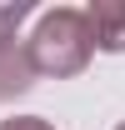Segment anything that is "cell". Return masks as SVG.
I'll use <instances>...</instances> for the list:
<instances>
[{
    "label": "cell",
    "mask_w": 125,
    "mask_h": 130,
    "mask_svg": "<svg viewBox=\"0 0 125 130\" xmlns=\"http://www.w3.org/2000/svg\"><path fill=\"white\" fill-rule=\"evenodd\" d=\"M5 130H45V125H35V120H15V125H5Z\"/></svg>",
    "instance_id": "cell-2"
},
{
    "label": "cell",
    "mask_w": 125,
    "mask_h": 130,
    "mask_svg": "<svg viewBox=\"0 0 125 130\" xmlns=\"http://www.w3.org/2000/svg\"><path fill=\"white\" fill-rule=\"evenodd\" d=\"M95 20H105V25H110V30L100 35V45L125 50V10H95Z\"/></svg>",
    "instance_id": "cell-1"
}]
</instances>
